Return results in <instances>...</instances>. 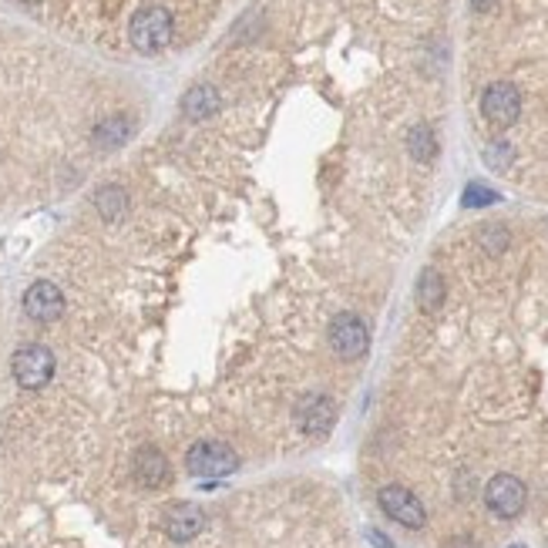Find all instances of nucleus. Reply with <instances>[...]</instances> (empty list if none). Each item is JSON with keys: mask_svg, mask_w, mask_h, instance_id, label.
I'll list each match as a JSON object with an SVG mask.
<instances>
[{"mask_svg": "<svg viewBox=\"0 0 548 548\" xmlns=\"http://www.w3.org/2000/svg\"><path fill=\"white\" fill-rule=\"evenodd\" d=\"M485 158H488V165L501 168V165H508V158H512V148H508V145H488Z\"/></svg>", "mask_w": 548, "mask_h": 548, "instance_id": "a211bd4d", "label": "nucleus"}, {"mask_svg": "<svg viewBox=\"0 0 548 548\" xmlns=\"http://www.w3.org/2000/svg\"><path fill=\"white\" fill-rule=\"evenodd\" d=\"M481 115L495 125V128H508L522 115V98L508 81H495L485 88L481 95Z\"/></svg>", "mask_w": 548, "mask_h": 548, "instance_id": "39448f33", "label": "nucleus"}, {"mask_svg": "<svg viewBox=\"0 0 548 548\" xmlns=\"http://www.w3.org/2000/svg\"><path fill=\"white\" fill-rule=\"evenodd\" d=\"M334 420H336V407L334 401L323 397V393H307L297 404V424L299 430H307V434H326V430L334 428Z\"/></svg>", "mask_w": 548, "mask_h": 548, "instance_id": "6e6552de", "label": "nucleus"}, {"mask_svg": "<svg viewBox=\"0 0 548 548\" xmlns=\"http://www.w3.org/2000/svg\"><path fill=\"white\" fill-rule=\"evenodd\" d=\"M326 336H330V346L336 350V357H344V360H360L370 346L367 326H364V320L354 317V313H340V317H334L330 334Z\"/></svg>", "mask_w": 548, "mask_h": 548, "instance_id": "20e7f679", "label": "nucleus"}, {"mask_svg": "<svg viewBox=\"0 0 548 548\" xmlns=\"http://www.w3.org/2000/svg\"><path fill=\"white\" fill-rule=\"evenodd\" d=\"M498 203V192L488 189V185H481V182H471L465 189V205L468 209H477V205H491Z\"/></svg>", "mask_w": 548, "mask_h": 548, "instance_id": "f3484780", "label": "nucleus"}, {"mask_svg": "<svg viewBox=\"0 0 548 548\" xmlns=\"http://www.w3.org/2000/svg\"><path fill=\"white\" fill-rule=\"evenodd\" d=\"M215 108H219V95H215V88H209V84L192 88L189 95H185V101H182V111H185L189 118H195V121H203V118H209V115H215Z\"/></svg>", "mask_w": 548, "mask_h": 548, "instance_id": "f8f14e48", "label": "nucleus"}, {"mask_svg": "<svg viewBox=\"0 0 548 548\" xmlns=\"http://www.w3.org/2000/svg\"><path fill=\"white\" fill-rule=\"evenodd\" d=\"M24 310L31 320L51 323L64 313V297H61V289L54 287V283L41 279V283H34V287L24 293Z\"/></svg>", "mask_w": 548, "mask_h": 548, "instance_id": "1a4fd4ad", "label": "nucleus"}, {"mask_svg": "<svg viewBox=\"0 0 548 548\" xmlns=\"http://www.w3.org/2000/svg\"><path fill=\"white\" fill-rule=\"evenodd\" d=\"M495 4H498V0H471V7H475V11H491V7H495Z\"/></svg>", "mask_w": 548, "mask_h": 548, "instance_id": "6ab92c4d", "label": "nucleus"}, {"mask_svg": "<svg viewBox=\"0 0 548 548\" xmlns=\"http://www.w3.org/2000/svg\"><path fill=\"white\" fill-rule=\"evenodd\" d=\"M128 37L142 54H156V51L168 48V41H172V14L165 7H145V11L131 17Z\"/></svg>", "mask_w": 548, "mask_h": 548, "instance_id": "f257e3e1", "label": "nucleus"}, {"mask_svg": "<svg viewBox=\"0 0 548 548\" xmlns=\"http://www.w3.org/2000/svg\"><path fill=\"white\" fill-rule=\"evenodd\" d=\"M24 4H37V0H24Z\"/></svg>", "mask_w": 548, "mask_h": 548, "instance_id": "aec40b11", "label": "nucleus"}, {"mask_svg": "<svg viewBox=\"0 0 548 548\" xmlns=\"http://www.w3.org/2000/svg\"><path fill=\"white\" fill-rule=\"evenodd\" d=\"M203 528H205V515L199 505H175V508H168V515H165L168 538L189 542V538H195Z\"/></svg>", "mask_w": 548, "mask_h": 548, "instance_id": "9d476101", "label": "nucleus"}, {"mask_svg": "<svg viewBox=\"0 0 548 548\" xmlns=\"http://www.w3.org/2000/svg\"><path fill=\"white\" fill-rule=\"evenodd\" d=\"M377 501H381L383 512L391 515L397 524H404V528H424V522H428L424 505H420L418 495L411 488H404V485H387V488H381Z\"/></svg>", "mask_w": 548, "mask_h": 548, "instance_id": "423d86ee", "label": "nucleus"}, {"mask_svg": "<svg viewBox=\"0 0 548 548\" xmlns=\"http://www.w3.org/2000/svg\"><path fill=\"white\" fill-rule=\"evenodd\" d=\"M185 468L195 477H226L239 468L236 451L222 441H199L185 454Z\"/></svg>", "mask_w": 548, "mask_h": 548, "instance_id": "f03ea898", "label": "nucleus"}, {"mask_svg": "<svg viewBox=\"0 0 548 548\" xmlns=\"http://www.w3.org/2000/svg\"><path fill=\"white\" fill-rule=\"evenodd\" d=\"M407 145H411L414 158H424V162H428V158L434 156V135H430L428 125H418V128H411V135H407Z\"/></svg>", "mask_w": 548, "mask_h": 548, "instance_id": "dca6fc26", "label": "nucleus"}, {"mask_svg": "<svg viewBox=\"0 0 548 548\" xmlns=\"http://www.w3.org/2000/svg\"><path fill=\"white\" fill-rule=\"evenodd\" d=\"M11 367H14V381L21 383L24 391H41V387L54 377V354L41 344H27L14 354Z\"/></svg>", "mask_w": 548, "mask_h": 548, "instance_id": "7ed1b4c3", "label": "nucleus"}, {"mask_svg": "<svg viewBox=\"0 0 548 548\" xmlns=\"http://www.w3.org/2000/svg\"><path fill=\"white\" fill-rule=\"evenodd\" d=\"M131 135V125L125 118H108L98 125L95 131V142L101 145V148H118V145H125V138Z\"/></svg>", "mask_w": 548, "mask_h": 548, "instance_id": "2eb2a0df", "label": "nucleus"}, {"mask_svg": "<svg viewBox=\"0 0 548 548\" xmlns=\"http://www.w3.org/2000/svg\"><path fill=\"white\" fill-rule=\"evenodd\" d=\"M512 548H524V545H512Z\"/></svg>", "mask_w": 548, "mask_h": 548, "instance_id": "412c9836", "label": "nucleus"}, {"mask_svg": "<svg viewBox=\"0 0 548 548\" xmlns=\"http://www.w3.org/2000/svg\"><path fill=\"white\" fill-rule=\"evenodd\" d=\"M95 205L105 219H118V215L125 213V205H128V195H125V189H118V185H105V189H98Z\"/></svg>", "mask_w": 548, "mask_h": 548, "instance_id": "4468645a", "label": "nucleus"}, {"mask_svg": "<svg viewBox=\"0 0 548 548\" xmlns=\"http://www.w3.org/2000/svg\"><path fill=\"white\" fill-rule=\"evenodd\" d=\"M418 303H420V310H441V303H444V279L438 269H424L418 279Z\"/></svg>", "mask_w": 548, "mask_h": 548, "instance_id": "ddd939ff", "label": "nucleus"}, {"mask_svg": "<svg viewBox=\"0 0 548 548\" xmlns=\"http://www.w3.org/2000/svg\"><path fill=\"white\" fill-rule=\"evenodd\" d=\"M485 501L498 518H515L524 508V485L515 475H495L485 488Z\"/></svg>", "mask_w": 548, "mask_h": 548, "instance_id": "0eeeda50", "label": "nucleus"}, {"mask_svg": "<svg viewBox=\"0 0 548 548\" xmlns=\"http://www.w3.org/2000/svg\"><path fill=\"white\" fill-rule=\"evenodd\" d=\"M135 477L145 488H162L168 481V461L162 458L158 448H142L135 454Z\"/></svg>", "mask_w": 548, "mask_h": 548, "instance_id": "9b49d317", "label": "nucleus"}]
</instances>
